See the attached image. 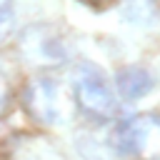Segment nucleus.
<instances>
[{
    "mask_svg": "<svg viewBox=\"0 0 160 160\" xmlns=\"http://www.w3.org/2000/svg\"><path fill=\"white\" fill-rule=\"evenodd\" d=\"M18 50L28 65L40 70H52L70 60L68 40L50 22H32L22 28L18 38Z\"/></svg>",
    "mask_w": 160,
    "mask_h": 160,
    "instance_id": "20e7f679",
    "label": "nucleus"
},
{
    "mask_svg": "<svg viewBox=\"0 0 160 160\" xmlns=\"http://www.w3.org/2000/svg\"><path fill=\"white\" fill-rule=\"evenodd\" d=\"M80 2H82V5H90V8H100L105 0H80Z\"/></svg>",
    "mask_w": 160,
    "mask_h": 160,
    "instance_id": "9d476101",
    "label": "nucleus"
},
{
    "mask_svg": "<svg viewBox=\"0 0 160 160\" xmlns=\"http://www.w3.org/2000/svg\"><path fill=\"white\" fill-rule=\"evenodd\" d=\"M120 18L132 28H152L160 20V8L155 0H122Z\"/></svg>",
    "mask_w": 160,
    "mask_h": 160,
    "instance_id": "423d86ee",
    "label": "nucleus"
},
{
    "mask_svg": "<svg viewBox=\"0 0 160 160\" xmlns=\"http://www.w3.org/2000/svg\"><path fill=\"white\" fill-rule=\"evenodd\" d=\"M108 145L122 158L160 160V118L145 112L120 120L112 128Z\"/></svg>",
    "mask_w": 160,
    "mask_h": 160,
    "instance_id": "f03ea898",
    "label": "nucleus"
},
{
    "mask_svg": "<svg viewBox=\"0 0 160 160\" xmlns=\"http://www.w3.org/2000/svg\"><path fill=\"white\" fill-rule=\"evenodd\" d=\"M8 138H10V128H8V125L0 120V142H5Z\"/></svg>",
    "mask_w": 160,
    "mask_h": 160,
    "instance_id": "1a4fd4ad",
    "label": "nucleus"
},
{
    "mask_svg": "<svg viewBox=\"0 0 160 160\" xmlns=\"http://www.w3.org/2000/svg\"><path fill=\"white\" fill-rule=\"evenodd\" d=\"M10 105V82H8V75L0 70V115L8 110Z\"/></svg>",
    "mask_w": 160,
    "mask_h": 160,
    "instance_id": "6e6552de",
    "label": "nucleus"
},
{
    "mask_svg": "<svg viewBox=\"0 0 160 160\" xmlns=\"http://www.w3.org/2000/svg\"><path fill=\"white\" fill-rule=\"evenodd\" d=\"M152 88H155V78L142 65H125L115 75V90L125 102H135L145 98Z\"/></svg>",
    "mask_w": 160,
    "mask_h": 160,
    "instance_id": "39448f33",
    "label": "nucleus"
},
{
    "mask_svg": "<svg viewBox=\"0 0 160 160\" xmlns=\"http://www.w3.org/2000/svg\"><path fill=\"white\" fill-rule=\"evenodd\" d=\"M70 92L75 105L95 120H110L118 115V98L108 78L102 75V70H98L90 62H80L72 70Z\"/></svg>",
    "mask_w": 160,
    "mask_h": 160,
    "instance_id": "7ed1b4c3",
    "label": "nucleus"
},
{
    "mask_svg": "<svg viewBox=\"0 0 160 160\" xmlns=\"http://www.w3.org/2000/svg\"><path fill=\"white\" fill-rule=\"evenodd\" d=\"M15 30V0H0V45Z\"/></svg>",
    "mask_w": 160,
    "mask_h": 160,
    "instance_id": "0eeeda50",
    "label": "nucleus"
},
{
    "mask_svg": "<svg viewBox=\"0 0 160 160\" xmlns=\"http://www.w3.org/2000/svg\"><path fill=\"white\" fill-rule=\"evenodd\" d=\"M22 108L25 112L42 125L60 128L72 120L75 100L72 92L55 78H35L22 90Z\"/></svg>",
    "mask_w": 160,
    "mask_h": 160,
    "instance_id": "f257e3e1",
    "label": "nucleus"
}]
</instances>
